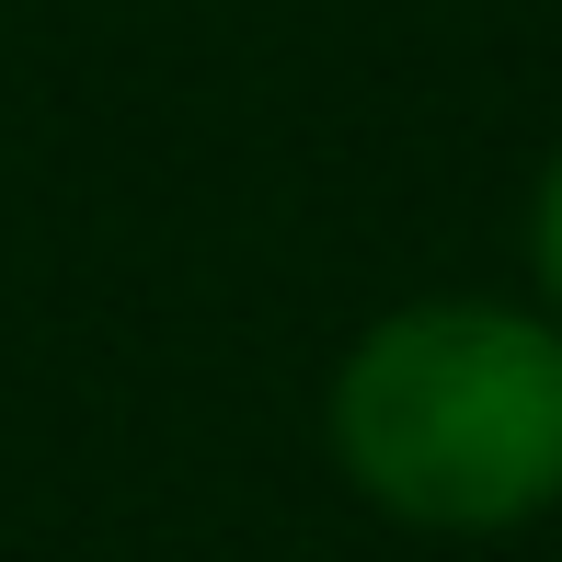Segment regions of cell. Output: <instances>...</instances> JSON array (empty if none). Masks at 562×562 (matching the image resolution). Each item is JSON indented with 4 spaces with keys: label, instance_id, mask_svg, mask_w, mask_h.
Instances as JSON below:
<instances>
[{
    "label": "cell",
    "instance_id": "obj_1",
    "mask_svg": "<svg viewBox=\"0 0 562 562\" xmlns=\"http://www.w3.org/2000/svg\"><path fill=\"white\" fill-rule=\"evenodd\" d=\"M322 448L391 528L505 540L562 505V322L540 299H402L334 356Z\"/></svg>",
    "mask_w": 562,
    "mask_h": 562
},
{
    "label": "cell",
    "instance_id": "obj_2",
    "mask_svg": "<svg viewBox=\"0 0 562 562\" xmlns=\"http://www.w3.org/2000/svg\"><path fill=\"white\" fill-rule=\"evenodd\" d=\"M528 288H540V311L562 322V149L540 161V195H528Z\"/></svg>",
    "mask_w": 562,
    "mask_h": 562
}]
</instances>
